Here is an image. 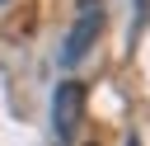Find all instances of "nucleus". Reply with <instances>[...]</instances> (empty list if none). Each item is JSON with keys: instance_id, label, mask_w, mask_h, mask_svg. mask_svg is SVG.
<instances>
[{"instance_id": "1", "label": "nucleus", "mask_w": 150, "mask_h": 146, "mask_svg": "<svg viewBox=\"0 0 150 146\" xmlns=\"http://www.w3.org/2000/svg\"><path fill=\"white\" fill-rule=\"evenodd\" d=\"M98 33H103V5H80L75 24H70V33H66V42H61V66L84 61L89 47L98 42Z\"/></svg>"}, {"instance_id": "2", "label": "nucleus", "mask_w": 150, "mask_h": 146, "mask_svg": "<svg viewBox=\"0 0 150 146\" xmlns=\"http://www.w3.org/2000/svg\"><path fill=\"white\" fill-rule=\"evenodd\" d=\"M80 118H84V85L80 80H61L56 94H52V127H56V141H70L80 132Z\"/></svg>"}, {"instance_id": "3", "label": "nucleus", "mask_w": 150, "mask_h": 146, "mask_svg": "<svg viewBox=\"0 0 150 146\" xmlns=\"http://www.w3.org/2000/svg\"><path fill=\"white\" fill-rule=\"evenodd\" d=\"M136 5V24H145V14H150V0H131Z\"/></svg>"}, {"instance_id": "4", "label": "nucleus", "mask_w": 150, "mask_h": 146, "mask_svg": "<svg viewBox=\"0 0 150 146\" xmlns=\"http://www.w3.org/2000/svg\"><path fill=\"white\" fill-rule=\"evenodd\" d=\"M80 5H98V0H80Z\"/></svg>"}, {"instance_id": "5", "label": "nucleus", "mask_w": 150, "mask_h": 146, "mask_svg": "<svg viewBox=\"0 0 150 146\" xmlns=\"http://www.w3.org/2000/svg\"><path fill=\"white\" fill-rule=\"evenodd\" d=\"M0 5H5V0H0Z\"/></svg>"}]
</instances>
